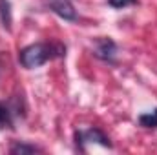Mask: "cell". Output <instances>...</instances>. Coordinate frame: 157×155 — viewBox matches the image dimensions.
<instances>
[{
	"instance_id": "cell-9",
	"label": "cell",
	"mask_w": 157,
	"mask_h": 155,
	"mask_svg": "<svg viewBox=\"0 0 157 155\" xmlns=\"http://www.w3.org/2000/svg\"><path fill=\"white\" fill-rule=\"evenodd\" d=\"M112 7H117V9H122V7H128V6H133L137 0H108Z\"/></svg>"
},
{
	"instance_id": "cell-7",
	"label": "cell",
	"mask_w": 157,
	"mask_h": 155,
	"mask_svg": "<svg viewBox=\"0 0 157 155\" xmlns=\"http://www.w3.org/2000/svg\"><path fill=\"white\" fill-rule=\"evenodd\" d=\"M0 9H2V20H4V26L9 28L11 24V18H9V4L6 0H0Z\"/></svg>"
},
{
	"instance_id": "cell-1",
	"label": "cell",
	"mask_w": 157,
	"mask_h": 155,
	"mask_svg": "<svg viewBox=\"0 0 157 155\" xmlns=\"http://www.w3.org/2000/svg\"><path fill=\"white\" fill-rule=\"evenodd\" d=\"M55 55V47L49 46V44H31L28 47H24L20 51V64L28 70H33V68H40L44 66L48 60H51Z\"/></svg>"
},
{
	"instance_id": "cell-8",
	"label": "cell",
	"mask_w": 157,
	"mask_h": 155,
	"mask_svg": "<svg viewBox=\"0 0 157 155\" xmlns=\"http://www.w3.org/2000/svg\"><path fill=\"white\" fill-rule=\"evenodd\" d=\"M11 152H13V153H33V152H37V148L26 146V144H17V146L11 148Z\"/></svg>"
},
{
	"instance_id": "cell-3",
	"label": "cell",
	"mask_w": 157,
	"mask_h": 155,
	"mask_svg": "<svg viewBox=\"0 0 157 155\" xmlns=\"http://www.w3.org/2000/svg\"><path fill=\"white\" fill-rule=\"evenodd\" d=\"M77 139H82V141H95V142H101L102 146H110V142H108V139L99 131V130H88V131H82V133H78Z\"/></svg>"
},
{
	"instance_id": "cell-2",
	"label": "cell",
	"mask_w": 157,
	"mask_h": 155,
	"mask_svg": "<svg viewBox=\"0 0 157 155\" xmlns=\"http://www.w3.org/2000/svg\"><path fill=\"white\" fill-rule=\"evenodd\" d=\"M48 6L51 7L53 13H57L64 20H75L77 18V9L70 0H48Z\"/></svg>"
},
{
	"instance_id": "cell-5",
	"label": "cell",
	"mask_w": 157,
	"mask_h": 155,
	"mask_svg": "<svg viewBox=\"0 0 157 155\" xmlns=\"http://www.w3.org/2000/svg\"><path fill=\"white\" fill-rule=\"evenodd\" d=\"M13 126V120H11V113L9 110L0 104V130H6V128H11Z\"/></svg>"
},
{
	"instance_id": "cell-4",
	"label": "cell",
	"mask_w": 157,
	"mask_h": 155,
	"mask_svg": "<svg viewBox=\"0 0 157 155\" xmlns=\"http://www.w3.org/2000/svg\"><path fill=\"white\" fill-rule=\"evenodd\" d=\"M139 122L144 128H157V110L148 112V113H143V115L139 117Z\"/></svg>"
},
{
	"instance_id": "cell-6",
	"label": "cell",
	"mask_w": 157,
	"mask_h": 155,
	"mask_svg": "<svg viewBox=\"0 0 157 155\" xmlns=\"http://www.w3.org/2000/svg\"><path fill=\"white\" fill-rule=\"evenodd\" d=\"M113 51H115V46H113L112 40H102V42H101V46H99V55H101V57L108 59V57L113 55Z\"/></svg>"
}]
</instances>
